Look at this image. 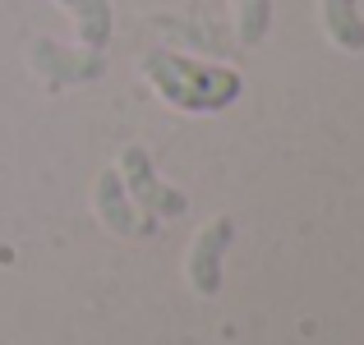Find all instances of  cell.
Returning <instances> with one entry per match:
<instances>
[{
	"label": "cell",
	"mask_w": 364,
	"mask_h": 345,
	"mask_svg": "<svg viewBox=\"0 0 364 345\" xmlns=\"http://www.w3.org/2000/svg\"><path fill=\"white\" fill-rule=\"evenodd\" d=\"M28 65H33L37 74H46L51 88L92 83V79L107 74V55H102V51H92V46H83V51H65V46L51 42V37H37V42L28 46Z\"/></svg>",
	"instance_id": "7a4b0ae2"
},
{
	"label": "cell",
	"mask_w": 364,
	"mask_h": 345,
	"mask_svg": "<svg viewBox=\"0 0 364 345\" xmlns=\"http://www.w3.org/2000/svg\"><path fill=\"white\" fill-rule=\"evenodd\" d=\"M55 5L74 9L83 46H92V51H107V42H111V0H55Z\"/></svg>",
	"instance_id": "52a82bcc"
},
{
	"label": "cell",
	"mask_w": 364,
	"mask_h": 345,
	"mask_svg": "<svg viewBox=\"0 0 364 345\" xmlns=\"http://www.w3.org/2000/svg\"><path fill=\"white\" fill-rule=\"evenodd\" d=\"M92 198H97V217L107 221L116 235L124 239H134V235H152V217H139L134 212V203H129V194H124V180H120V170H102L97 175V189H92Z\"/></svg>",
	"instance_id": "5b68a950"
},
{
	"label": "cell",
	"mask_w": 364,
	"mask_h": 345,
	"mask_svg": "<svg viewBox=\"0 0 364 345\" xmlns=\"http://www.w3.org/2000/svg\"><path fill=\"white\" fill-rule=\"evenodd\" d=\"M120 180H124V194H129L148 217H180L189 207L180 189H166L157 175H152V161H148V152H143L139 143L120 152Z\"/></svg>",
	"instance_id": "3957f363"
},
{
	"label": "cell",
	"mask_w": 364,
	"mask_h": 345,
	"mask_svg": "<svg viewBox=\"0 0 364 345\" xmlns=\"http://www.w3.org/2000/svg\"><path fill=\"white\" fill-rule=\"evenodd\" d=\"M143 74L161 88V97L185 111H222L240 97V79L231 70H203L194 60H180L171 51H148Z\"/></svg>",
	"instance_id": "6da1fadb"
},
{
	"label": "cell",
	"mask_w": 364,
	"mask_h": 345,
	"mask_svg": "<svg viewBox=\"0 0 364 345\" xmlns=\"http://www.w3.org/2000/svg\"><path fill=\"white\" fill-rule=\"evenodd\" d=\"M235 239V221L231 217H217L213 226H203L194 235V248H189V281H194L198 295H217L222 290V258Z\"/></svg>",
	"instance_id": "277c9868"
},
{
	"label": "cell",
	"mask_w": 364,
	"mask_h": 345,
	"mask_svg": "<svg viewBox=\"0 0 364 345\" xmlns=\"http://www.w3.org/2000/svg\"><path fill=\"white\" fill-rule=\"evenodd\" d=\"M240 5V42H263L267 23H272V0H235Z\"/></svg>",
	"instance_id": "ba28073f"
},
{
	"label": "cell",
	"mask_w": 364,
	"mask_h": 345,
	"mask_svg": "<svg viewBox=\"0 0 364 345\" xmlns=\"http://www.w3.org/2000/svg\"><path fill=\"white\" fill-rule=\"evenodd\" d=\"M323 28L341 51H364V18L360 0H323Z\"/></svg>",
	"instance_id": "8992f818"
}]
</instances>
